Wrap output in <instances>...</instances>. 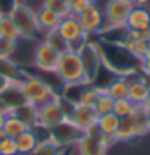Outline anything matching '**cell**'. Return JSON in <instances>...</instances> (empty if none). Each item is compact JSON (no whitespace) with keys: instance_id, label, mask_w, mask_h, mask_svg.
<instances>
[{"instance_id":"1","label":"cell","mask_w":150,"mask_h":155,"mask_svg":"<svg viewBox=\"0 0 150 155\" xmlns=\"http://www.w3.org/2000/svg\"><path fill=\"white\" fill-rule=\"evenodd\" d=\"M55 73L65 86H68V84H89L81 53H79V50H74V48H68L66 52H63L60 55V60H58Z\"/></svg>"},{"instance_id":"2","label":"cell","mask_w":150,"mask_h":155,"mask_svg":"<svg viewBox=\"0 0 150 155\" xmlns=\"http://www.w3.org/2000/svg\"><path fill=\"white\" fill-rule=\"evenodd\" d=\"M8 13H10V16L13 18V21L16 23L21 39H26V41H37V39L44 34L41 26H39V23H37L36 12L24 2H16L11 8H10Z\"/></svg>"},{"instance_id":"3","label":"cell","mask_w":150,"mask_h":155,"mask_svg":"<svg viewBox=\"0 0 150 155\" xmlns=\"http://www.w3.org/2000/svg\"><path fill=\"white\" fill-rule=\"evenodd\" d=\"M21 89L26 102L36 107H41L58 97V94L52 89V86H48L45 81L37 76H28L26 79H21Z\"/></svg>"},{"instance_id":"4","label":"cell","mask_w":150,"mask_h":155,"mask_svg":"<svg viewBox=\"0 0 150 155\" xmlns=\"http://www.w3.org/2000/svg\"><path fill=\"white\" fill-rule=\"evenodd\" d=\"M110 147V142L100 134L97 124L89 131L81 134V137L76 140L77 155H106V150Z\"/></svg>"},{"instance_id":"5","label":"cell","mask_w":150,"mask_h":155,"mask_svg":"<svg viewBox=\"0 0 150 155\" xmlns=\"http://www.w3.org/2000/svg\"><path fill=\"white\" fill-rule=\"evenodd\" d=\"M57 31L60 32V36L65 39V42L68 44V47L70 48H74L77 50L82 44L86 41V36L87 34L84 32V29H82L79 19L77 16L74 15H68V16H63L60 24H58Z\"/></svg>"},{"instance_id":"6","label":"cell","mask_w":150,"mask_h":155,"mask_svg":"<svg viewBox=\"0 0 150 155\" xmlns=\"http://www.w3.org/2000/svg\"><path fill=\"white\" fill-rule=\"evenodd\" d=\"M134 5L124 0H108L105 5V26L110 29L126 28V19L129 16V12Z\"/></svg>"},{"instance_id":"7","label":"cell","mask_w":150,"mask_h":155,"mask_svg":"<svg viewBox=\"0 0 150 155\" xmlns=\"http://www.w3.org/2000/svg\"><path fill=\"white\" fill-rule=\"evenodd\" d=\"M61 53L53 48L48 42L42 41L39 42L36 48L32 52V65L41 71H47V73H55L58 60H60Z\"/></svg>"},{"instance_id":"8","label":"cell","mask_w":150,"mask_h":155,"mask_svg":"<svg viewBox=\"0 0 150 155\" xmlns=\"http://www.w3.org/2000/svg\"><path fill=\"white\" fill-rule=\"evenodd\" d=\"M58 97L39 107V128L50 129L53 126L63 123L65 120H68L65 111L61 108V105H60V102H58Z\"/></svg>"},{"instance_id":"9","label":"cell","mask_w":150,"mask_h":155,"mask_svg":"<svg viewBox=\"0 0 150 155\" xmlns=\"http://www.w3.org/2000/svg\"><path fill=\"white\" fill-rule=\"evenodd\" d=\"M23 89H21V79H15L0 92V111L2 113H10L13 108H16L21 104H24Z\"/></svg>"},{"instance_id":"10","label":"cell","mask_w":150,"mask_h":155,"mask_svg":"<svg viewBox=\"0 0 150 155\" xmlns=\"http://www.w3.org/2000/svg\"><path fill=\"white\" fill-rule=\"evenodd\" d=\"M73 124L76 126L81 133H86L90 128H94L99 120V113L94 107H86V105H74L71 111V116L68 118Z\"/></svg>"},{"instance_id":"11","label":"cell","mask_w":150,"mask_h":155,"mask_svg":"<svg viewBox=\"0 0 150 155\" xmlns=\"http://www.w3.org/2000/svg\"><path fill=\"white\" fill-rule=\"evenodd\" d=\"M77 19H79L86 34L99 32L105 24V16L102 13V10L97 7V3H90L81 15H77Z\"/></svg>"},{"instance_id":"12","label":"cell","mask_w":150,"mask_h":155,"mask_svg":"<svg viewBox=\"0 0 150 155\" xmlns=\"http://www.w3.org/2000/svg\"><path fill=\"white\" fill-rule=\"evenodd\" d=\"M137 137H140V131H139V116H137V110H135L134 113L119 118L115 140L116 142H131V140Z\"/></svg>"},{"instance_id":"13","label":"cell","mask_w":150,"mask_h":155,"mask_svg":"<svg viewBox=\"0 0 150 155\" xmlns=\"http://www.w3.org/2000/svg\"><path fill=\"white\" fill-rule=\"evenodd\" d=\"M81 131L71 123L70 120H65L63 123L50 128V137L60 145H68V144H76V140L81 137Z\"/></svg>"},{"instance_id":"14","label":"cell","mask_w":150,"mask_h":155,"mask_svg":"<svg viewBox=\"0 0 150 155\" xmlns=\"http://www.w3.org/2000/svg\"><path fill=\"white\" fill-rule=\"evenodd\" d=\"M77 50H79L82 63H84V68H86V73H87V79H89V82H90L95 78L97 71H99V68H100V63H102L100 52L97 50L94 45L86 44V42L82 44Z\"/></svg>"},{"instance_id":"15","label":"cell","mask_w":150,"mask_h":155,"mask_svg":"<svg viewBox=\"0 0 150 155\" xmlns=\"http://www.w3.org/2000/svg\"><path fill=\"white\" fill-rule=\"evenodd\" d=\"M126 79L129 82V92H128V99L132 102L134 105H144L147 104V97H148V81L142 76H134L129 78L126 76Z\"/></svg>"},{"instance_id":"16","label":"cell","mask_w":150,"mask_h":155,"mask_svg":"<svg viewBox=\"0 0 150 155\" xmlns=\"http://www.w3.org/2000/svg\"><path fill=\"white\" fill-rule=\"evenodd\" d=\"M150 26V10L145 7H132L129 16L126 19V29L128 31H139L147 32Z\"/></svg>"},{"instance_id":"17","label":"cell","mask_w":150,"mask_h":155,"mask_svg":"<svg viewBox=\"0 0 150 155\" xmlns=\"http://www.w3.org/2000/svg\"><path fill=\"white\" fill-rule=\"evenodd\" d=\"M118 124H119V116H116L113 111L99 115L97 128H99L100 134L110 142V145L111 142H115V134H116V129H118Z\"/></svg>"},{"instance_id":"18","label":"cell","mask_w":150,"mask_h":155,"mask_svg":"<svg viewBox=\"0 0 150 155\" xmlns=\"http://www.w3.org/2000/svg\"><path fill=\"white\" fill-rule=\"evenodd\" d=\"M10 113H13L19 120H23L29 128H32V129L39 128V107L29 104V102H24V104H21L16 108H13Z\"/></svg>"},{"instance_id":"19","label":"cell","mask_w":150,"mask_h":155,"mask_svg":"<svg viewBox=\"0 0 150 155\" xmlns=\"http://www.w3.org/2000/svg\"><path fill=\"white\" fill-rule=\"evenodd\" d=\"M39 137H37V133L36 129H28L26 133H23L21 136H18L15 139V144H16V149H18V155H32L34 150L37 149L39 145Z\"/></svg>"},{"instance_id":"20","label":"cell","mask_w":150,"mask_h":155,"mask_svg":"<svg viewBox=\"0 0 150 155\" xmlns=\"http://www.w3.org/2000/svg\"><path fill=\"white\" fill-rule=\"evenodd\" d=\"M28 129H31V128H29L23 120H19L18 116H15L13 113H7V115H5L3 123H2V131L5 133L7 137L16 139L18 136H21L23 133H26Z\"/></svg>"},{"instance_id":"21","label":"cell","mask_w":150,"mask_h":155,"mask_svg":"<svg viewBox=\"0 0 150 155\" xmlns=\"http://www.w3.org/2000/svg\"><path fill=\"white\" fill-rule=\"evenodd\" d=\"M36 16H37V23H39V26H41L44 34L47 31H52V29H57L60 21H61L60 15L50 8L44 7V5L36 12Z\"/></svg>"},{"instance_id":"22","label":"cell","mask_w":150,"mask_h":155,"mask_svg":"<svg viewBox=\"0 0 150 155\" xmlns=\"http://www.w3.org/2000/svg\"><path fill=\"white\" fill-rule=\"evenodd\" d=\"M105 92L108 94L113 100L119 99H128V92H129V82L126 79V76L115 78L108 86L105 87Z\"/></svg>"},{"instance_id":"23","label":"cell","mask_w":150,"mask_h":155,"mask_svg":"<svg viewBox=\"0 0 150 155\" xmlns=\"http://www.w3.org/2000/svg\"><path fill=\"white\" fill-rule=\"evenodd\" d=\"M0 36L15 39V41H19V39H21L18 26H16V23L13 21V18L10 16V13L0 15Z\"/></svg>"},{"instance_id":"24","label":"cell","mask_w":150,"mask_h":155,"mask_svg":"<svg viewBox=\"0 0 150 155\" xmlns=\"http://www.w3.org/2000/svg\"><path fill=\"white\" fill-rule=\"evenodd\" d=\"M105 92V87H92V86H87L82 89V92L77 97V104L76 105H86V107H95L97 100H99L100 94Z\"/></svg>"},{"instance_id":"25","label":"cell","mask_w":150,"mask_h":155,"mask_svg":"<svg viewBox=\"0 0 150 155\" xmlns=\"http://www.w3.org/2000/svg\"><path fill=\"white\" fill-rule=\"evenodd\" d=\"M18 41L5 36H0V60H10L16 53Z\"/></svg>"},{"instance_id":"26","label":"cell","mask_w":150,"mask_h":155,"mask_svg":"<svg viewBox=\"0 0 150 155\" xmlns=\"http://www.w3.org/2000/svg\"><path fill=\"white\" fill-rule=\"evenodd\" d=\"M44 41L45 42H48L50 45L53 47V48H57L60 53H63V52H66L68 48V44L65 42V39H63L61 36H60V32L57 31V29H52V31H47L45 34H44Z\"/></svg>"},{"instance_id":"27","label":"cell","mask_w":150,"mask_h":155,"mask_svg":"<svg viewBox=\"0 0 150 155\" xmlns=\"http://www.w3.org/2000/svg\"><path fill=\"white\" fill-rule=\"evenodd\" d=\"M137 110V105H134L129 99H119V100H115V105H113V113L119 118L123 116H128L131 113Z\"/></svg>"},{"instance_id":"28","label":"cell","mask_w":150,"mask_h":155,"mask_svg":"<svg viewBox=\"0 0 150 155\" xmlns=\"http://www.w3.org/2000/svg\"><path fill=\"white\" fill-rule=\"evenodd\" d=\"M113 105H115V100L111 99V97L103 92V94H100L99 100H97V104L94 108L97 110V113L99 115H103V113H110V111H113Z\"/></svg>"},{"instance_id":"29","label":"cell","mask_w":150,"mask_h":155,"mask_svg":"<svg viewBox=\"0 0 150 155\" xmlns=\"http://www.w3.org/2000/svg\"><path fill=\"white\" fill-rule=\"evenodd\" d=\"M44 7L57 12L61 18L70 15V5H68L65 0H44Z\"/></svg>"},{"instance_id":"30","label":"cell","mask_w":150,"mask_h":155,"mask_svg":"<svg viewBox=\"0 0 150 155\" xmlns=\"http://www.w3.org/2000/svg\"><path fill=\"white\" fill-rule=\"evenodd\" d=\"M0 155H18V149L15 144V139L5 137L0 140Z\"/></svg>"},{"instance_id":"31","label":"cell","mask_w":150,"mask_h":155,"mask_svg":"<svg viewBox=\"0 0 150 155\" xmlns=\"http://www.w3.org/2000/svg\"><path fill=\"white\" fill-rule=\"evenodd\" d=\"M89 5L90 3L87 2V0H74V2L70 3V13L74 15V16H77V15H81Z\"/></svg>"},{"instance_id":"32","label":"cell","mask_w":150,"mask_h":155,"mask_svg":"<svg viewBox=\"0 0 150 155\" xmlns=\"http://www.w3.org/2000/svg\"><path fill=\"white\" fill-rule=\"evenodd\" d=\"M140 63H142V70L145 73V76L150 78V50L145 53L142 58H140Z\"/></svg>"},{"instance_id":"33","label":"cell","mask_w":150,"mask_h":155,"mask_svg":"<svg viewBox=\"0 0 150 155\" xmlns=\"http://www.w3.org/2000/svg\"><path fill=\"white\" fill-rule=\"evenodd\" d=\"M144 108V113H145V120H147V124H148V131H150V104H144L142 105Z\"/></svg>"},{"instance_id":"34","label":"cell","mask_w":150,"mask_h":155,"mask_svg":"<svg viewBox=\"0 0 150 155\" xmlns=\"http://www.w3.org/2000/svg\"><path fill=\"white\" fill-rule=\"evenodd\" d=\"M148 3H150V0H134L135 7H145V8H147Z\"/></svg>"},{"instance_id":"35","label":"cell","mask_w":150,"mask_h":155,"mask_svg":"<svg viewBox=\"0 0 150 155\" xmlns=\"http://www.w3.org/2000/svg\"><path fill=\"white\" fill-rule=\"evenodd\" d=\"M3 118H5V113L0 111V129H2V123H3Z\"/></svg>"},{"instance_id":"36","label":"cell","mask_w":150,"mask_h":155,"mask_svg":"<svg viewBox=\"0 0 150 155\" xmlns=\"http://www.w3.org/2000/svg\"><path fill=\"white\" fill-rule=\"evenodd\" d=\"M147 104H150V81H148V97H147Z\"/></svg>"},{"instance_id":"37","label":"cell","mask_w":150,"mask_h":155,"mask_svg":"<svg viewBox=\"0 0 150 155\" xmlns=\"http://www.w3.org/2000/svg\"><path fill=\"white\" fill-rule=\"evenodd\" d=\"M87 2H89V3H97L99 0H87Z\"/></svg>"},{"instance_id":"38","label":"cell","mask_w":150,"mask_h":155,"mask_svg":"<svg viewBox=\"0 0 150 155\" xmlns=\"http://www.w3.org/2000/svg\"><path fill=\"white\" fill-rule=\"evenodd\" d=\"M65 2H66V3H68V5H70V3H71V2H74V0H65Z\"/></svg>"},{"instance_id":"39","label":"cell","mask_w":150,"mask_h":155,"mask_svg":"<svg viewBox=\"0 0 150 155\" xmlns=\"http://www.w3.org/2000/svg\"><path fill=\"white\" fill-rule=\"evenodd\" d=\"M124 2H129V3H132V5H134V0H124Z\"/></svg>"},{"instance_id":"40","label":"cell","mask_w":150,"mask_h":155,"mask_svg":"<svg viewBox=\"0 0 150 155\" xmlns=\"http://www.w3.org/2000/svg\"><path fill=\"white\" fill-rule=\"evenodd\" d=\"M147 32H148V36H150V26H148V31H147Z\"/></svg>"},{"instance_id":"41","label":"cell","mask_w":150,"mask_h":155,"mask_svg":"<svg viewBox=\"0 0 150 155\" xmlns=\"http://www.w3.org/2000/svg\"><path fill=\"white\" fill-rule=\"evenodd\" d=\"M16 2H23V0H16Z\"/></svg>"}]
</instances>
